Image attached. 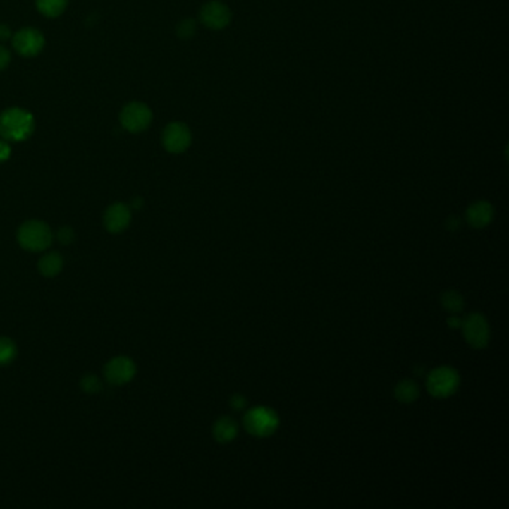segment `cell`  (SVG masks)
I'll return each mask as SVG.
<instances>
[{
  "instance_id": "17",
  "label": "cell",
  "mask_w": 509,
  "mask_h": 509,
  "mask_svg": "<svg viewBox=\"0 0 509 509\" xmlns=\"http://www.w3.org/2000/svg\"><path fill=\"white\" fill-rule=\"evenodd\" d=\"M18 348L17 343L8 336H0V367L9 366L17 359Z\"/></svg>"
},
{
  "instance_id": "19",
  "label": "cell",
  "mask_w": 509,
  "mask_h": 509,
  "mask_svg": "<svg viewBox=\"0 0 509 509\" xmlns=\"http://www.w3.org/2000/svg\"><path fill=\"white\" fill-rule=\"evenodd\" d=\"M80 387L87 394H97L104 390V383H102V379L97 375L87 374L81 378Z\"/></svg>"
},
{
  "instance_id": "20",
  "label": "cell",
  "mask_w": 509,
  "mask_h": 509,
  "mask_svg": "<svg viewBox=\"0 0 509 509\" xmlns=\"http://www.w3.org/2000/svg\"><path fill=\"white\" fill-rule=\"evenodd\" d=\"M197 29V24L193 18H185L176 25V33L181 39H192Z\"/></svg>"
},
{
  "instance_id": "5",
  "label": "cell",
  "mask_w": 509,
  "mask_h": 509,
  "mask_svg": "<svg viewBox=\"0 0 509 509\" xmlns=\"http://www.w3.org/2000/svg\"><path fill=\"white\" fill-rule=\"evenodd\" d=\"M121 125L130 133H141L147 130L152 121V112L142 102H130L120 114Z\"/></svg>"
},
{
  "instance_id": "18",
  "label": "cell",
  "mask_w": 509,
  "mask_h": 509,
  "mask_svg": "<svg viewBox=\"0 0 509 509\" xmlns=\"http://www.w3.org/2000/svg\"><path fill=\"white\" fill-rule=\"evenodd\" d=\"M441 302H442V307L447 309L448 312H460L465 307V300L462 298L460 293H457L454 290H450V291H445L442 298H441Z\"/></svg>"
},
{
  "instance_id": "11",
  "label": "cell",
  "mask_w": 509,
  "mask_h": 509,
  "mask_svg": "<svg viewBox=\"0 0 509 509\" xmlns=\"http://www.w3.org/2000/svg\"><path fill=\"white\" fill-rule=\"evenodd\" d=\"M132 221V208L127 203H112L104 214V226L112 235L123 233Z\"/></svg>"
},
{
  "instance_id": "10",
  "label": "cell",
  "mask_w": 509,
  "mask_h": 509,
  "mask_svg": "<svg viewBox=\"0 0 509 509\" xmlns=\"http://www.w3.org/2000/svg\"><path fill=\"white\" fill-rule=\"evenodd\" d=\"M17 53L23 57H35L41 53L45 47L44 35L33 27L20 29L12 39Z\"/></svg>"
},
{
  "instance_id": "27",
  "label": "cell",
  "mask_w": 509,
  "mask_h": 509,
  "mask_svg": "<svg viewBox=\"0 0 509 509\" xmlns=\"http://www.w3.org/2000/svg\"><path fill=\"white\" fill-rule=\"evenodd\" d=\"M141 207H142L141 197H135V199L132 200V207H130V208H133V209H141Z\"/></svg>"
},
{
  "instance_id": "12",
  "label": "cell",
  "mask_w": 509,
  "mask_h": 509,
  "mask_svg": "<svg viewBox=\"0 0 509 509\" xmlns=\"http://www.w3.org/2000/svg\"><path fill=\"white\" fill-rule=\"evenodd\" d=\"M493 217H494V209L486 200H478L472 203L466 211L467 223L477 228L489 226L493 221Z\"/></svg>"
},
{
  "instance_id": "4",
  "label": "cell",
  "mask_w": 509,
  "mask_h": 509,
  "mask_svg": "<svg viewBox=\"0 0 509 509\" xmlns=\"http://www.w3.org/2000/svg\"><path fill=\"white\" fill-rule=\"evenodd\" d=\"M244 426L252 436L267 438L275 434L279 426V418L274 410L257 406L245 414Z\"/></svg>"
},
{
  "instance_id": "24",
  "label": "cell",
  "mask_w": 509,
  "mask_h": 509,
  "mask_svg": "<svg viewBox=\"0 0 509 509\" xmlns=\"http://www.w3.org/2000/svg\"><path fill=\"white\" fill-rule=\"evenodd\" d=\"M232 408L235 410H243L245 406V399L243 396H239V394H236V396L232 398Z\"/></svg>"
},
{
  "instance_id": "15",
  "label": "cell",
  "mask_w": 509,
  "mask_h": 509,
  "mask_svg": "<svg viewBox=\"0 0 509 509\" xmlns=\"http://www.w3.org/2000/svg\"><path fill=\"white\" fill-rule=\"evenodd\" d=\"M394 396H396V399L400 403H405V405L414 403L419 396L418 386L411 379H402L400 383L396 386V388H394Z\"/></svg>"
},
{
  "instance_id": "26",
  "label": "cell",
  "mask_w": 509,
  "mask_h": 509,
  "mask_svg": "<svg viewBox=\"0 0 509 509\" xmlns=\"http://www.w3.org/2000/svg\"><path fill=\"white\" fill-rule=\"evenodd\" d=\"M448 326L453 329H460L462 327V320L459 317H451L448 320Z\"/></svg>"
},
{
  "instance_id": "23",
  "label": "cell",
  "mask_w": 509,
  "mask_h": 509,
  "mask_svg": "<svg viewBox=\"0 0 509 509\" xmlns=\"http://www.w3.org/2000/svg\"><path fill=\"white\" fill-rule=\"evenodd\" d=\"M9 157H11V147L5 139H0V163H5Z\"/></svg>"
},
{
  "instance_id": "16",
  "label": "cell",
  "mask_w": 509,
  "mask_h": 509,
  "mask_svg": "<svg viewBox=\"0 0 509 509\" xmlns=\"http://www.w3.org/2000/svg\"><path fill=\"white\" fill-rule=\"evenodd\" d=\"M36 6L42 16L48 18H56L65 12L68 0H36Z\"/></svg>"
},
{
  "instance_id": "25",
  "label": "cell",
  "mask_w": 509,
  "mask_h": 509,
  "mask_svg": "<svg viewBox=\"0 0 509 509\" xmlns=\"http://www.w3.org/2000/svg\"><path fill=\"white\" fill-rule=\"evenodd\" d=\"M11 36H12V32L9 29V25L0 24V41H8Z\"/></svg>"
},
{
  "instance_id": "8",
  "label": "cell",
  "mask_w": 509,
  "mask_h": 509,
  "mask_svg": "<svg viewBox=\"0 0 509 509\" xmlns=\"http://www.w3.org/2000/svg\"><path fill=\"white\" fill-rule=\"evenodd\" d=\"M192 130L188 125L181 121H173L164 127L161 135V144L164 149L172 152V154H181L192 145Z\"/></svg>"
},
{
  "instance_id": "14",
  "label": "cell",
  "mask_w": 509,
  "mask_h": 509,
  "mask_svg": "<svg viewBox=\"0 0 509 509\" xmlns=\"http://www.w3.org/2000/svg\"><path fill=\"white\" fill-rule=\"evenodd\" d=\"M214 438L220 443H227L236 438L238 435V424L235 423V419H232L231 417H223L220 418L217 423L214 424L212 429Z\"/></svg>"
},
{
  "instance_id": "7",
  "label": "cell",
  "mask_w": 509,
  "mask_h": 509,
  "mask_svg": "<svg viewBox=\"0 0 509 509\" xmlns=\"http://www.w3.org/2000/svg\"><path fill=\"white\" fill-rule=\"evenodd\" d=\"M465 339L472 348L481 350L486 348L490 342V326L484 315L470 314L465 321H462V327Z\"/></svg>"
},
{
  "instance_id": "2",
  "label": "cell",
  "mask_w": 509,
  "mask_h": 509,
  "mask_svg": "<svg viewBox=\"0 0 509 509\" xmlns=\"http://www.w3.org/2000/svg\"><path fill=\"white\" fill-rule=\"evenodd\" d=\"M17 240L20 247L25 251L42 252L53 244L54 233L45 221L27 220L18 227Z\"/></svg>"
},
{
  "instance_id": "3",
  "label": "cell",
  "mask_w": 509,
  "mask_h": 509,
  "mask_svg": "<svg viewBox=\"0 0 509 509\" xmlns=\"http://www.w3.org/2000/svg\"><path fill=\"white\" fill-rule=\"evenodd\" d=\"M426 386L434 398L445 399L450 398L460 386V376L455 369L450 366L436 367L427 375Z\"/></svg>"
},
{
  "instance_id": "13",
  "label": "cell",
  "mask_w": 509,
  "mask_h": 509,
  "mask_svg": "<svg viewBox=\"0 0 509 509\" xmlns=\"http://www.w3.org/2000/svg\"><path fill=\"white\" fill-rule=\"evenodd\" d=\"M63 266H65V260H63L61 254L57 251H49L37 262V271L45 278H54L63 271Z\"/></svg>"
},
{
  "instance_id": "21",
  "label": "cell",
  "mask_w": 509,
  "mask_h": 509,
  "mask_svg": "<svg viewBox=\"0 0 509 509\" xmlns=\"http://www.w3.org/2000/svg\"><path fill=\"white\" fill-rule=\"evenodd\" d=\"M54 236L61 245H70L75 240V231L72 227L65 226V227H60Z\"/></svg>"
},
{
  "instance_id": "22",
  "label": "cell",
  "mask_w": 509,
  "mask_h": 509,
  "mask_svg": "<svg viewBox=\"0 0 509 509\" xmlns=\"http://www.w3.org/2000/svg\"><path fill=\"white\" fill-rule=\"evenodd\" d=\"M11 63V51L0 45V72L5 70Z\"/></svg>"
},
{
  "instance_id": "9",
  "label": "cell",
  "mask_w": 509,
  "mask_h": 509,
  "mask_svg": "<svg viewBox=\"0 0 509 509\" xmlns=\"http://www.w3.org/2000/svg\"><path fill=\"white\" fill-rule=\"evenodd\" d=\"M200 23L211 30H223L232 21V11L220 0H209L199 12Z\"/></svg>"
},
{
  "instance_id": "1",
  "label": "cell",
  "mask_w": 509,
  "mask_h": 509,
  "mask_svg": "<svg viewBox=\"0 0 509 509\" xmlns=\"http://www.w3.org/2000/svg\"><path fill=\"white\" fill-rule=\"evenodd\" d=\"M35 130V117L23 108H8L0 114V137L6 142H23Z\"/></svg>"
},
{
  "instance_id": "6",
  "label": "cell",
  "mask_w": 509,
  "mask_h": 509,
  "mask_svg": "<svg viewBox=\"0 0 509 509\" xmlns=\"http://www.w3.org/2000/svg\"><path fill=\"white\" fill-rule=\"evenodd\" d=\"M137 374V366L130 359L125 357V355H117V357L111 359L105 367H104V376L111 386H125L129 384L130 381Z\"/></svg>"
}]
</instances>
